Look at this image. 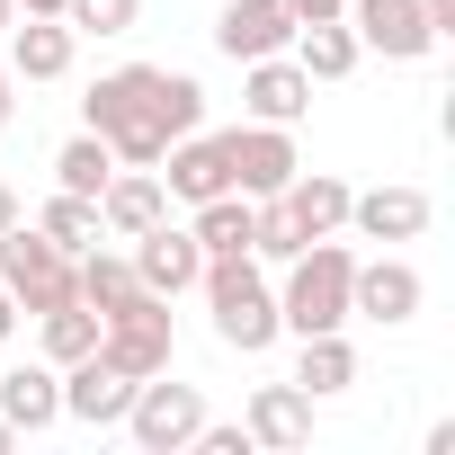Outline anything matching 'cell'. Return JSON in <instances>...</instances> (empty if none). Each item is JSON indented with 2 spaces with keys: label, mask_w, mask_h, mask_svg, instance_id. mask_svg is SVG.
I'll return each mask as SVG.
<instances>
[{
  "label": "cell",
  "mask_w": 455,
  "mask_h": 455,
  "mask_svg": "<svg viewBox=\"0 0 455 455\" xmlns=\"http://www.w3.org/2000/svg\"><path fill=\"white\" fill-rule=\"evenodd\" d=\"M81 116H90V134H99L116 161L152 170L179 134L205 125V90H196L188 72H161V63H116V72L81 99Z\"/></svg>",
  "instance_id": "cell-1"
},
{
  "label": "cell",
  "mask_w": 455,
  "mask_h": 455,
  "mask_svg": "<svg viewBox=\"0 0 455 455\" xmlns=\"http://www.w3.org/2000/svg\"><path fill=\"white\" fill-rule=\"evenodd\" d=\"M348 268H357V251L348 242H304L295 259H286V286H277V331H295V339H313V331H348Z\"/></svg>",
  "instance_id": "cell-2"
},
{
  "label": "cell",
  "mask_w": 455,
  "mask_h": 455,
  "mask_svg": "<svg viewBox=\"0 0 455 455\" xmlns=\"http://www.w3.org/2000/svg\"><path fill=\"white\" fill-rule=\"evenodd\" d=\"M205 313H214V339L223 348H242V357H259L268 339H277V286L259 277V259L251 251H223V259H205Z\"/></svg>",
  "instance_id": "cell-3"
},
{
  "label": "cell",
  "mask_w": 455,
  "mask_h": 455,
  "mask_svg": "<svg viewBox=\"0 0 455 455\" xmlns=\"http://www.w3.org/2000/svg\"><path fill=\"white\" fill-rule=\"evenodd\" d=\"M99 357L116 366V375H161L170 357H179V322H170V295H152V286H134L116 313H99Z\"/></svg>",
  "instance_id": "cell-4"
},
{
  "label": "cell",
  "mask_w": 455,
  "mask_h": 455,
  "mask_svg": "<svg viewBox=\"0 0 455 455\" xmlns=\"http://www.w3.org/2000/svg\"><path fill=\"white\" fill-rule=\"evenodd\" d=\"M0 295H10L19 313H54V304H72V251L45 242L28 214L0 233Z\"/></svg>",
  "instance_id": "cell-5"
},
{
  "label": "cell",
  "mask_w": 455,
  "mask_h": 455,
  "mask_svg": "<svg viewBox=\"0 0 455 455\" xmlns=\"http://www.w3.org/2000/svg\"><path fill=\"white\" fill-rule=\"evenodd\" d=\"M116 428H125L143 455H188V437L205 428V393H196V384H170V366H161V375L134 384V402H125Z\"/></svg>",
  "instance_id": "cell-6"
},
{
  "label": "cell",
  "mask_w": 455,
  "mask_h": 455,
  "mask_svg": "<svg viewBox=\"0 0 455 455\" xmlns=\"http://www.w3.org/2000/svg\"><path fill=\"white\" fill-rule=\"evenodd\" d=\"M223 170H233L242 196H277L304 161H295V134H286V125H259V116H251V125L223 134Z\"/></svg>",
  "instance_id": "cell-7"
},
{
  "label": "cell",
  "mask_w": 455,
  "mask_h": 455,
  "mask_svg": "<svg viewBox=\"0 0 455 455\" xmlns=\"http://www.w3.org/2000/svg\"><path fill=\"white\" fill-rule=\"evenodd\" d=\"M419 304H428V286H419L411 259H357V268H348V322H384V331H402Z\"/></svg>",
  "instance_id": "cell-8"
},
{
  "label": "cell",
  "mask_w": 455,
  "mask_h": 455,
  "mask_svg": "<svg viewBox=\"0 0 455 455\" xmlns=\"http://www.w3.org/2000/svg\"><path fill=\"white\" fill-rule=\"evenodd\" d=\"M339 19H348L357 45H375L384 63H419V54H437V28H428L419 0H348Z\"/></svg>",
  "instance_id": "cell-9"
},
{
  "label": "cell",
  "mask_w": 455,
  "mask_h": 455,
  "mask_svg": "<svg viewBox=\"0 0 455 455\" xmlns=\"http://www.w3.org/2000/svg\"><path fill=\"white\" fill-rule=\"evenodd\" d=\"M125 259H134V286H152V295H170V304H179V295L205 277L196 233H188V223H170V214L152 223V233H134V251H125Z\"/></svg>",
  "instance_id": "cell-10"
},
{
  "label": "cell",
  "mask_w": 455,
  "mask_h": 455,
  "mask_svg": "<svg viewBox=\"0 0 455 455\" xmlns=\"http://www.w3.org/2000/svg\"><path fill=\"white\" fill-rule=\"evenodd\" d=\"M214 45L233 54V63L286 54V45H295V10H286V0H223V19H214Z\"/></svg>",
  "instance_id": "cell-11"
},
{
  "label": "cell",
  "mask_w": 455,
  "mask_h": 455,
  "mask_svg": "<svg viewBox=\"0 0 455 455\" xmlns=\"http://www.w3.org/2000/svg\"><path fill=\"white\" fill-rule=\"evenodd\" d=\"M125 402H134V375H116L99 348L63 366V419H81V428H116Z\"/></svg>",
  "instance_id": "cell-12"
},
{
  "label": "cell",
  "mask_w": 455,
  "mask_h": 455,
  "mask_svg": "<svg viewBox=\"0 0 455 455\" xmlns=\"http://www.w3.org/2000/svg\"><path fill=\"white\" fill-rule=\"evenodd\" d=\"M242 108H251L259 125H295V116L313 108L304 63H295V54H259V63H242Z\"/></svg>",
  "instance_id": "cell-13"
},
{
  "label": "cell",
  "mask_w": 455,
  "mask_h": 455,
  "mask_svg": "<svg viewBox=\"0 0 455 455\" xmlns=\"http://www.w3.org/2000/svg\"><path fill=\"white\" fill-rule=\"evenodd\" d=\"M170 214V188H161V170H134V161H116V179L99 188V233H152V223Z\"/></svg>",
  "instance_id": "cell-14"
},
{
  "label": "cell",
  "mask_w": 455,
  "mask_h": 455,
  "mask_svg": "<svg viewBox=\"0 0 455 455\" xmlns=\"http://www.w3.org/2000/svg\"><path fill=\"white\" fill-rule=\"evenodd\" d=\"M242 428H251V446L295 455V446H313V393H304V384H259Z\"/></svg>",
  "instance_id": "cell-15"
},
{
  "label": "cell",
  "mask_w": 455,
  "mask_h": 455,
  "mask_svg": "<svg viewBox=\"0 0 455 455\" xmlns=\"http://www.w3.org/2000/svg\"><path fill=\"white\" fill-rule=\"evenodd\" d=\"M170 170H161V188L179 196V205H205V196H223V188H233V170H223V134H179L170 152H161Z\"/></svg>",
  "instance_id": "cell-16"
},
{
  "label": "cell",
  "mask_w": 455,
  "mask_h": 455,
  "mask_svg": "<svg viewBox=\"0 0 455 455\" xmlns=\"http://www.w3.org/2000/svg\"><path fill=\"white\" fill-rule=\"evenodd\" d=\"M0 45H10L0 63H10L19 81H63V72H72V54H81V36H72L63 19H19Z\"/></svg>",
  "instance_id": "cell-17"
},
{
  "label": "cell",
  "mask_w": 455,
  "mask_h": 455,
  "mask_svg": "<svg viewBox=\"0 0 455 455\" xmlns=\"http://www.w3.org/2000/svg\"><path fill=\"white\" fill-rule=\"evenodd\" d=\"M348 223H357V233L366 242H419L428 233V196L419 188H348Z\"/></svg>",
  "instance_id": "cell-18"
},
{
  "label": "cell",
  "mask_w": 455,
  "mask_h": 455,
  "mask_svg": "<svg viewBox=\"0 0 455 455\" xmlns=\"http://www.w3.org/2000/svg\"><path fill=\"white\" fill-rule=\"evenodd\" d=\"M277 205L295 214L304 242H322V233H339V223H348V179H331V170H295V179L277 188Z\"/></svg>",
  "instance_id": "cell-19"
},
{
  "label": "cell",
  "mask_w": 455,
  "mask_h": 455,
  "mask_svg": "<svg viewBox=\"0 0 455 455\" xmlns=\"http://www.w3.org/2000/svg\"><path fill=\"white\" fill-rule=\"evenodd\" d=\"M0 419H10V428H54L63 419V366H10V375H0Z\"/></svg>",
  "instance_id": "cell-20"
},
{
  "label": "cell",
  "mask_w": 455,
  "mask_h": 455,
  "mask_svg": "<svg viewBox=\"0 0 455 455\" xmlns=\"http://www.w3.org/2000/svg\"><path fill=\"white\" fill-rule=\"evenodd\" d=\"M286 54H295V63H304V81H348V72H357V54H366V45H357V28H348V19H304V28H295V45H286Z\"/></svg>",
  "instance_id": "cell-21"
},
{
  "label": "cell",
  "mask_w": 455,
  "mask_h": 455,
  "mask_svg": "<svg viewBox=\"0 0 455 455\" xmlns=\"http://www.w3.org/2000/svg\"><path fill=\"white\" fill-rule=\"evenodd\" d=\"M295 384H304L313 402L348 393V384H357V348H348L339 331H313V339H304V357H295Z\"/></svg>",
  "instance_id": "cell-22"
},
{
  "label": "cell",
  "mask_w": 455,
  "mask_h": 455,
  "mask_svg": "<svg viewBox=\"0 0 455 455\" xmlns=\"http://www.w3.org/2000/svg\"><path fill=\"white\" fill-rule=\"evenodd\" d=\"M188 233H196V251H205V259H223V251H251V196H242V188L205 196Z\"/></svg>",
  "instance_id": "cell-23"
},
{
  "label": "cell",
  "mask_w": 455,
  "mask_h": 455,
  "mask_svg": "<svg viewBox=\"0 0 455 455\" xmlns=\"http://www.w3.org/2000/svg\"><path fill=\"white\" fill-rule=\"evenodd\" d=\"M72 295H81L90 313H116V304L134 295V259H116V251H81V259H72Z\"/></svg>",
  "instance_id": "cell-24"
},
{
  "label": "cell",
  "mask_w": 455,
  "mask_h": 455,
  "mask_svg": "<svg viewBox=\"0 0 455 455\" xmlns=\"http://www.w3.org/2000/svg\"><path fill=\"white\" fill-rule=\"evenodd\" d=\"M36 233H45V242H63V251L81 259V251L99 242V196H72V188H54V196L36 205Z\"/></svg>",
  "instance_id": "cell-25"
},
{
  "label": "cell",
  "mask_w": 455,
  "mask_h": 455,
  "mask_svg": "<svg viewBox=\"0 0 455 455\" xmlns=\"http://www.w3.org/2000/svg\"><path fill=\"white\" fill-rule=\"evenodd\" d=\"M108 179H116V152H108V143H99V134L81 125V134H72V143L54 152V188H72V196H99Z\"/></svg>",
  "instance_id": "cell-26"
},
{
  "label": "cell",
  "mask_w": 455,
  "mask_h": 455,
  "mask_svg": "<svg viewBox=\"0 0 455 455\" xmlns=\"http://www.w3.org/2000/svg\"><path fill=\"white\" fill-rule=\"evenodd\" d=\"M45 322V366H72V357H90L99 348V313L72 295V304H54V313H36Z\"/></svg>",
  "instance_id": "cell-27"
},
{
  "label": "cell",
  "mask_w": 455,
  "mask_h": 455,
  "mask_svg": "<svg viewBox=\"0 0 455 455\" xmlns=\"http://www.w3.org/2000/svg\"><path fill=\"white\" fill-rule=\"evenodd\" d=\"M143 19V0H63V28L72 36H125Z\"/></svg>",
  "instance_id": "cell-28"
},
{
  "label": "cell",
  "mask_w": 455,
  "mask_h": 455,
  "mask_svg": "<svg viewBox=\"0 0 455 455\" xmlns=\"http://www.w3.org/2000/svg\"><path fill=\"white\" fill-rule=\"evenodd\" d=\"M10 116H19V72L0 63V134H10Z\"/></svg>",
  "instance_id": "cell-29"
},
{
  "label": "cell",
  "mask_w": 455,
  "mask_h": 455,
  "mask_svg": "<svg viewBox=\"0 0 455 455\" xmlns=\"http://www.w3.org/2000/svg\"><path fill=\"white\" fill-rule=\"evenodd\" d=\"M286 10H295V28H304V19H339L348 0H286Z\"/></svg>",
  "instance_id": "cell-30"
},
{
  "label": "cell",
  "mask_w": 455,
  "mask_h": 455,
  "mask_svg": "<svg viewBox=\"0 0 455 455\" xmlns=\"http://www.w3.org/2000/svg\"><path fill=\"white\" fill-rule=\"evenodd\" d=\"M419 10H428V28H437V36H455V0H419Z\"/></svg>",
  "instance_id": "cell-31"
},
{
  "label": "cell",
  "mask_w": 455,
  "mask_h": 455,
  "mask_svg": "<svg viewBox=\"0 0 455 455\" xmlns=\"http://www.w3.org/2000/svg\"><path fill=\"white\" fill-rule=\"evenodd\" d=\"M28 205H19V188H0V233H10V223H19Z\"/></svg>",
  "instance_id": "cell-32"
},
{
  "label": "cell",
  "mask_w": 455,
  "mask_h": 455,
  "mask_svg": "<svg viewBox=\"0 0 455 455\" xmlns=\"http://www.w3.org/2000/svg\"><path fill=\"white\" fill-rule=\"evenodd\" d=\"M19 19H63V0H19Z\"/></svg>",
  "instance_id": "cell-33"
},
{
  "label": "cell",
  "mask_w": 455,
  "mask_h": 455,
  "mask_svg": "<svg viewBox=\"0 0 455 455\" xmlns=\"http://www.w3.org/2000/svg\"><path fill=\"white\" fill-rule=\"evenodd\" d=\"M10 331H19V304H10V295H0V339H10Z\"/></svg>",
  "instance_id": "cell-34"
},
{
  "label": "cell",
  "mask_w": 455,
  "mask_h": 455,
  "mask_svg": "<svg viewBox=\"0 0 455 455\" xmlns=\"http://www.w3.org/2000/svg\"><path fill=\"white\" fill-rule=\"evenodd\" d=\"M10 28H19V0H0V36H10Z\"/></svg>",
  "instance_id": "cell-35"
},
{
  "label": "cell",
  "mask_w": 455,
  "mask_h": 455,
  "mask_svg": "<svg viewBox=\"0 0 455 455\" xmlns=\"http://www.w3.org/2000/svg\"><path fill=\"white\" fill-rule=\"evenodd\" d=\"M10 437H19V428H10V419H0V446H10Z\"/></svg>",
  "instance_id": "cell-36"
}]
</instances>
